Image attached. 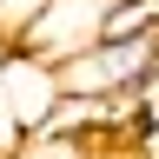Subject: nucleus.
I'll return each instance as SVG.
<instances>
[{
	"label": "nucleus",
	"instance_id": "1",
	"mask_svg": "<svg viewBox=\"0 0 159 159\" xmlns=\"http://www.w3.org/2000/svg\"><path fill=\"white\" fill-rule=\"evenodd\" d=\"M60 93H86V99H146V93H159V33L93 40L86 53H73L60 66Z\"/></svg>",
	"mask_w": 159,
	"mask_h": 159
},
{
	"label": "nucleus",
	"instance_id": "2",
	"mask_svg": "<svg viewBox=\"0 0 159 159\" xmlns=\"http://www.w3.org/2000/svg\"><path fill=\"white\" fill-rule=\"evenodd\" d=\"M0 106L20 139H40V126L60 106V66H47L27 47H0Z\"/></svg>",
	"mask_w": 159,
	"mask_h": 159
},
{
	"label": "nucleus",
	"instance_id": "3",
	"mask_svg": "<svg viewBox=\"0 0 159 159\" xmlns=\"http://www.w3.org/2000/svg\"><path fill=\"white\" fill-rule=\"evenodd\" d=\"M106 7L113 0H47L27 27H20V40L13 47H27V53H40L47 66H66L73 53H86L93 40H99V20H106Z\"/></svg>",
	"mask_w": 159,
	"mask_h": 159
},
{
	"label": "nucleus",
	"instance_id": "4",
	"mask_svg": "<svg viewBox=\"0 0 159 159\" xmlns=\"http://www.w3.org/2000/svg\"><path fill=\"white\" fill-rule=\"evenodd\" d=\"M40 7H47V0H0V47H13V40H20V27H27Z\"/></svg>",
	"mask_w": 159,
	"mask_h": 159
},
{
	"label": "nucleus",
	"instance_id": "5",
	"mask_svg": "<svg viewBox=\"0 0 159 159\" xmlns=\"http://www.w3.org/2000/svg\"><path fill=\"white\" fill-rule=\"evenodd\" d=\"M7 159H13V152H7Z\"/></svg>",
	"mask_w": 159,
	"mask_h": 159
}]
</instances>
